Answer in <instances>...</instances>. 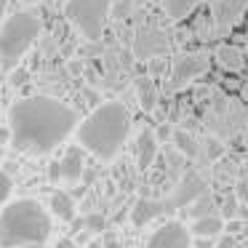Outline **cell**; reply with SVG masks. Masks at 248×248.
Wrapping results in <instances>:
<instances>
[{
    "label": "cell",
    "mask_w": 248,
    "mask_h": 248,
    "mask_svg": "<svg viewBox=\"0 0 248 248\" xmlns=\"http://www.w3.org/2000/svg\"><path fill=\"white\" fill-rule=\"evenodd\" d=\"M78 128V112L54 96H24L8 109L11 141L24 152L46 155Z\"/></svg>",
    "instance_id": "cell-1"
},
{
    "label": "cell",
    "mask_w": 248,
    "mask_h": 248,
    "mask_svg": "<svg viewBox=\"0 0 248 248\" xmlns=\"http://www.w3.org/2000/svg\"><path fill=\"white\" fill-rule=\"evenodd\" d=\"M131 134V112L123 102H104L78 125V141L99 160H112Z\"/></svg>",
    "instance_id": "cell-2"
},
{
    "label": "cell",
    "mask_w": 248,
    "mask_h": 248,
    "mask_svg": "<svg viewBox=\"0 0 248 248\" xmlns=\"http://www.w3.org/2000/svg\"><path fill=\"white\" fill-rule=\"evenodd\" d=\"M51 235V219L32 198L8 203L0 211V248L43 246Z\"/></svg>",
    "instance_id": "cell-3"
},
{
    "label": "cell",
    "mask_w": 248,
    "mask_h": 248,
    "mask_svg": "<svg viewBox=\"0 0 248 248\" xmlns=\"http://www.w3.org/2000/svg\"><path fill=\"white\" fill-rule=\"evenodd\" d=\"M40 35V19L30 11H19L8 16V22L0 30V64L11 70L16 62L30 51V46Z\"/></svg>",
    "instance_id": "cell-4"
},
{
    "label": "cell",
    "mask_w": 248,
    "mask_h": 248,
    "mask_svg": "<svg viewBox=\"0 0 248 248\" xmlns=\"http://www.w3.org/2000/svg\"><path fill=\"white\" fill-rule=\"evenodd\" d=\"M64 14L83 38L96 43V40H102L104 27H107L109 0H67Z\"/></svg>",
    "instance_id": "cell-5"
},
{
    "label": "cell",
    "mask_w": 248,
    "mask_h": 248,
    "mask_svg": "<svg viewBox=\"0 0 248 248\" xmlns=\"http://www.w3.org/2000/svg\"><path fill=\"white\" fill-rule=\"evenodd\" d=\"M203 123L214 136H224V139L227 136H235V134H240L248 123V107L240 104L237 99H219V102L205 112Z\"/></svg>",
    "instance_id": "cell-6"
},
{
    "label": "cell",
    "mask_w": 248,
    "mask_h": 248,
    "mask_svg": "<svg viewBox=\"0 0 248 248\" xmlns=\"http://www.w3.org/2000/svg\"><path fill=\"white\" fill-rule=\"evenodd\" d=\"M171 51V38L166 30L155 27V24H141L134 32V43H131V54L141 62H155Z\"/></svg>",
    "instance_id": "cell-7"
},
{
    "label": "cell",
    "mask_w": 248,
    "mask_h": 248,
    "mask_svg": "<svg viewBox=\"0 0 248 248\" xmlns=\"http://www.w3.org/2000/svg\"><path fill=\"white\" fill-rule=\"evenodd\" d=\"M211 67L205 54H182L173 59L171 64V75H168V91L176 93L182 88H187L192 80H198L200 75H205Z\"/></svg>",
    "instance_id": "cell-8"
},
{
    "label": "cell",
    "mask_w": 248,
    "mask_h": 248,
    "mask_svg": "<svg viewBox=\"0 0 248 248\" xmlns=\"http://www.w3.org/2000/svg\"><path fill=\"white\" fill-rule=\"evenodd\" d=\"M205 192H208V179H205V173L203 171H187L182 179H179L176 187H173L171 198L163 200V203H166V214L195 203V200L203 198Z\"/></svg>",
    "instance_id": "cell-9"
},
{
    "label": "cell",
    "mask_w": 248,
    "mask_h": 248,
    "mask_svg": "<svg viewBox=\"0 0 248 248\" xmlns=\"http://www.w3.org/2000/svg\"><path fill=\"white\" fill-rule=\"evenodd\" d=\"M248 0H214L211 3V27L214 35H227L243 19Z\"/></svg>",
    "instance_id": "cell-10"
},
{
    "label": "cell",
    "mask_w": 248,
    "mask_h": 248,
    "mask_svg": "<svg viewBox=\"0 0 248 248\" xmlns=\"http://www.w3.org/2000/svg\"><path fill=\"white\" fill-rule=\"evenodd\" d=\"M147 248H192V240L182 221H166L150 235Z\"/></svg>",
    "instance_id": "cell-11"
},
{
    "label": "cell",
    "mask_w": 248,
    "mask_h": 248,
    "mask_svg": "<svg viewBox=\"0 0 248 248\" xmlns=\"http://www.w3.org/2000/svg\"><path fill=\"white\" fill-rule=\"evenodd\" d=\"M155 157H157V136H155V131L144 128L136 136V166L141 171H147L155 163Z\"/></svg>",
    "instance_id": "cell-12"
},
{
    "label": "cell",
    "mask_w": 248,
    "mask_h": 248,
    "mask_svg": "<svg viewBox=\"0 0 248 248\" xmlns=\"http://www.w3.org/2000/svg\"><path fill=\"white\" fill-rule=\"evenodd\" d=\"M59 166H62V182H67V184L80 182L83 168H86V160H83V147H70V150L64 152V157L59 160Z\"/></svg>",
    "instance_id": "cell-13"
},
{
    "label": "cell",
    "mask_w": 248,
    "mask_h": 248,
    "mask_svg": "<svg viewBox=\"0 0 248 248\" xmlns=\"http://www.w3.org/2000/svg\"><path fill=\"white\" fill-rule=\"evenodd\" d=\"M160 214H166V203H163V200L139 198L134 205V211H131V221H134V227H144L147 221H152Z\"/></svg>",
    "instance_id": "cell-14"
},
{
    "label": "cell",
    "mask_w": 248,
    "mask_h": 248,
    "mask_svg": "<svg viewBox=\"0 0 248 248\" xmlns=\"http://www.w3.org/2000/svg\"><path fill=\"white\" fill-rule=\"evenodd\" d=\"M173 147H176V152H182L184 157H192V160H198V157H203V144H200L198 139H195L189 131L184 128H173Z\"/></svg>",
    "instance_id": "cell-15"
},
{
    "label": "cell",
    "mask_w": 248,
    "mask_h": 248,
    "mask_svg": "<svg viewBox=\"0 0 248 248\" xmlns=\"http://www.w3.org/2000/svg\"><path fill=\"white\" fill-rule=\"evenodd\" d=\"M134 91H136V99H139L141 109L144 112H152V109L157 107V86L152 78H136L134 80Z\"/></svg>",
    "instance_id": "cell-16"
},
{
    "label": "cell",
    "mask_w": 248,
    "mask_h": 248,
    "mask_svg": "<svg viewBox=\"0 0 248 248\" xmlns=\"http://www.w3.org/2000/svg\"><path fill=\"white\" fill-rule=\"evenodd\" d=\"M216 62L230 72H240L246 67V54L237 46H219L216 48Z\"/></svg>",
    "instance_id": "cell-17"
},
{
    "label": "cell",
    "mask_w": 248,
    "mask_h": 248,
    "mask_svg": "<svg viewBox=\"0 0 248 248\" xmlns=\"http://www.w3.org/2000/svg\"><path fill=\"white\" fill-rule=\"evenodd\" d=\"M195 6H198V0H160L163 14H166L171 22H182V19H187L189 14L195 11Z\"/></svg>",
    "instance_id": "cell-18"
},
{
    "label": "cell",
    "mask_w": 248,
    "mask_h": 248,
    "mask_svg": "<svg viewBox=\"0 0 248 248\" xmlns=\"http://www.w3.org/2000/svg\"><path fill=\"white\" fill-rule=\"evenodd\" d=\"M51 211L59 216L62 221H72L75 219V200L70 198L67 192H51Z\"/></svg>",
    "instance_id": "cell-19"
},
{
    "label": "cell",
    "mask_w": 248,
    "mask_h": 248,
    "mask_svg": "<svg viewBox=\"0 0 248 248\" xmlns=\"http://www.w3.org/2000/svg\"><path fill=\"white\" fill-rule=\"evenodd\" d=\"M224 230V219L221 216H205V219H195L192 221V232L200 237H214Z\"/></svg>",
    "instance_id": "cell-20"
},
{
    "label": "cell",
    "mask_w": 248,
    "mask_h": 248,
    "mask_svg": "<svg viewBox=\"0 0 248 248\" xmlns=\"http://www.w3.org/2000/svg\"><path fill=\"white\" fill-rule=\"evenodd\" d=\"M205 216H219L216 214V198L211 192H205L203 198L192 203V219H205Z\"/></svg>",
    "instance_id": "cell-21"
},
{
    "label": "cell",
    "mask_w": 248,
    "mask_h": 248,
    "mask_svg": "<svg viewBox=\"0 0 248 248\" xmlns=\"http://www.w3.org/2000/svg\"><path fill=\"white\" fill-rule=\"evenodd\" d=\"M83 227H86L88 232H104L107 230V219H104L102 214H88L86 221H83Z\"/></svg>",
    "instance_id": "cell-22"
},
{
    "label": "cell",
    "mask_w": 248,
    "mask_h": 248,
    "mask_svg": "<svg viewBox=\"0 0 248 248\" xmlns=\"http://www.w3.org/2000/svg\"><path fill=\"white\" fill-rule=\"evenodd\" d=\"M219 216H221V219H235V216H237V203H235V198H230V195H227V198L221 200Z\"/></svg>",
    "instance_id": "cell-23"
},
{
    "label": "cell",
    "mask_w": 248,
    "mask_h": 248,
    "mask_svg": "<svg viewBox=\"0 0 248 248\" xmlns=\"http://www.w3.org/2000/svg\"><path fill=\"white\" fill-rule=\"evenodd\" d=\"M166 163H168V173H173V171H182V166H184V155H182V152H168V155H166Z\"/></svg>",
    "instance_id": "cell-24"
},
{
    "label": "cell",
    "mask_w": 248,
    "mask_h": 248,
    "mask_svg": "<svg viewBox=\"0 0 248 248\" xmlns=\"http://www.w3.org/2000/svg\"><path fill=\"white\" fill-rule=\"evenodd\" d=\"M11 189H14V182H11V176L0 171V205H3V203L8 200V195H11Z\"/></svg>",
    "instance_id": "cell-25"
},
{
    "label": "cell",
    "mask_w": 248,
    "mask_h": 248,
    "mask_svg": "<svg viewBox=\"0 0 248 248\" xmlns=\"http://www.w3.org/2000/svg\"><path fill=\"white\" fill-rule=\"evenodd\" d=\"M205 152H211L208 157H219L221 152H224V147H221L216 139H208V141H205V147H203V155H205Z\"/></svg>",
    "instance_id": "cell-26"
},
{
    "label": "cell",
    "mask_w": 248,
    "mask_h": 248,
    "mask_svg": "<svg viewBox=\"0 0 248 248\" xmlns=\"http://www.w3.org/2000/svg\"><path fill=\"white\" fill-rule=\"evenodd\" d=\"M155 136H157V141H168V139H173V128H171V125L163 123L160 128L155 131Z\"/></svg>",
    "instance_id": "cell-27"
},
{
    "label": "cell",
    "mask_w": 248,
    "mask_h": 248,
    "mask_svg": "<svg viewBox=\"0 0 248 248\" xmlns=\"http://www.w3.org/2000/svg\"><path fill=\"white\" fill-rule=\"evenodd\" d=\"M237 198L248 205V176H243L240 182H237Z\"/></svg>",
    "instance_id": "cell-28"
},
{
    "label": "cell",
    "mask_w": 248,
    "mask_h": 248,
    "mask_svg": "<svg viewBox=\"0 0 248 248\" xmlns=\"http://www.w3.org/2000/svg\"><path fill=\"white\" fill-rule=\"evenodd\" d=\"M48 179H54V182H59V179H62V166H59V163H51V168H48Z\"/></svg>",
    "instance_id": "cell-29"
},
{
    "label": "cell",
    "mask_w": 248,
    "mask_h": 248,
    "mask_svg": "<svg viewBox=\"0 0 248 248\" xmlns=\"http://www.w3.org/2000/svg\"><path fill=\"white\" fill-rule=\"evenodd\" d=\"M219 248H243V246H240V243H237L235 237L230 235V237H224V240L219 243Z\"/></svg>",
    "instance_id": "cell-30"
},
{
    "label": "cell",
    "mask_w": 248,
    "mask_h": 248,
    "mask_svg": "<svg viewBox=\"0 0 248 248\" xmlns=\"http://www.w3.org/2000/svg\"><path fill=\"white\" fill-rule=\"evenodd\" d=\"M163 70H166V62H163V59L150 62V72H152V75H155V72H163Z\"/></svg>",
    "instance_id": "cell-31"
},
{
    "label": "cell",
    "mask_w": 248,
    "mask_h": 248,
    "mask_svg": "<svg viewBox=\"0 0 248 248\" xmlns=\"http://www.w3.org/2000/svg\"><path fill=\"white\" fill-rule=\"evenodd\" d=\"M24 80H27V72H24V70L14 72V78H11V83H14V86H22Z\"/></svg>",
    "instance_id": "cell-32"
},
{
    "label": "cell",
    "mask_w": 248,
    "mask_h": 248,
    "mask_svg": "<svg viewBox=\"0 0 248 248\" xmlns=\"http://www.w3.org/2000/svg\"><path fill=\"white\" fill-rule=\"evenodd\" d=\"M56 248H78V246H75V240H72V237H62V240L56 243Z\"/></svg>",
    "instance_id": "cell-33"
},
{
    "label": "cell",
    "mask_w": 248,
    "mask_h": 248,
    "mask_svg": "<svg viewBox=\"0 0 248 248\" xmlns=\"http://www.w3.org/2000/svg\"><path fill=\"white\" fill-rule=\"evenodd\" d=\"M104 248H118V243H115V237H107V243H104Z\"/></svg>",
    "instance_id": "cell-34"
},
{
    "label": "cell",
    "mask_w": 248,
    "mask_h": 248,
    "mask_svg": "<svg viewBox=\"0 0 248 248\" xmlns=\"http://www.w3.org/2000/svg\"><path fill=\"white\" fill-rule=\"evenodd\" d=\"M6 6H8V0H0V19H3V14H6Z\"/></svg>",
    "instance_id": "cell-35"
},
{
    "label": "cell",
    "mask_w": 248,
    "mask_h": 248,
    "mask_svg": "<svg viewBox=\"0 0 248 248\" xmlns=\"http://www.w3.org/2000/svg\"><path fill=\"white\" fill-rule=\"evenodd\" d=\"M22 3H40V0H22Z\"/></svg>",
    "instance_id": "cell-36"
},
{
    "label": "cell",
    "mask_w": 248,
    "mask_h": 248,
    "mask_svg": "<svg viewBox=\"0 0 248 248\" xmlns=\"http://www.w3.org/2000/svg\"><path fill=\"white\" fill-rule=\"evenodd\" d=\"M27 248H43V246H27Z\"/></svg>",
    "instance_id": "cell-37"
}]
</instances>
